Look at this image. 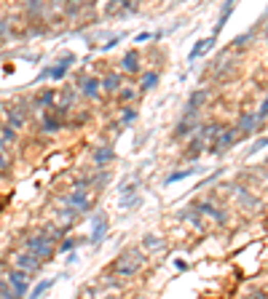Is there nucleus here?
Here are the masks:
<instances>
[{
	"mask_svg": "<svg viewBox=\"0 0 268 299\" xmlns=\"http://www.w3.org/2000/svg\"><path fill=\"white\" fill-rule=\"evenodd\" d=\"M148 262V257H145V251L142 248H126L123 254L115 259V278H132V275H137V270L142 267Z\"/></svg>",
	"mask_w": 268,
	"mask_h": 299,
	"instance_id": "obj_1",
	"label": "nucleus"
},
{
	"mask_svg": "<svg viewBox=\"0 0 268 299\" xmlns=\"http://www.w3.org/2000/svg\"><path fill=\"white\" fill-rule=\"evenodd\" d=\"M25 248H27V254H32L35 259H40V262H51L56 257V246L49 241V235H46L43 230L38 235H27L25 238Z\"/></svg>",
	"mask_w": 268,
	"mask_h": 299,
	"instance_id": "obj_2",
	"label": "nucleus"
},
{
	"mask_svg": "<svg viewBox=\"0 0 268 299\" xmlns=\"http://www.w3.org/2000/svg\"><path fill=\"white\" fill-rule=\"evenodd\" d=\"M6 283H8V289L14 291V296H16V299H27V294H30V275H27V272H22V270H16V267H11V270H8Z\"/></svg>",
	"mask_w": 268,
	"mask_h": 299,
	"instance_id": "obj_3",
	"label": "nucleus"
},
{
	"mask_svg": "<svg viewBox=\"0 0 268 299\" xmlns=\"http://www.w3.org/2000/svg\"><path fill=\"white\" fill-rule=\"evenodd\" d=\"M59 203L65 209H73L75 214L91 211V198H89L86 190H75V193H70V195H59Z\"/></svg>",
	"mask_w": 268,
	"mask_h": 299,
	"instance_id": "obj_4",
	"label": "nucleus"
},
{
	"mask_svg": "<svg viewBox=\"0 0 268 299\" xmlns=\"http://www.w3.org/2000/svg\"><path fill=\"white\" fill-rule=\"evenodd\" d=\"M199 112H185L182 118H180V123L174 126V134H172V139L174 142H180V139H185V136H191L196 128H199Z\"/></svg>",
	"mask_w": 268,
	"mask_h": 299,
	"instance_id": "obj_5",
	"label": "nucleus"
},
{
	"mask_svg": "<svg viewBox=\"0 0 268 299\" xmlns=\"http://www.w3.org/2000/svg\"><path fill=\"white\" fill-rule=\"evenodd\" d=\"M234 128H236V131H241V134H252V131H258V128L263 131L265 126L258 121V115H255V112H241Z\"/></svg>",
	"mask_w": 268,
	"mask_h": 299,
	"instance_id": "obj_6",
	"label": "nucleus"
},
{
	"mask_svg": "<svg viewBox=\"0 0 268 299\" xmlns=\"http://www.w3.org/2000/svg\"><path fill=\"white\" fill-rule=\"evenodd\" d=\"M14 259H16V270H22V272H27V275H32V272H38V270L43 267V262H40V259H35L32 254H27V251H22V254H16Z\"/></svg>",
	"mask_w": 268,
	"mask_h": 299,
	"instance_id": "obj_7",
	"label": "nucleus"
},
{
	"mask_svg": "<svg viewBox=\"0 0 268 299\" xmlns=\"http://www.w3.org/2000/svg\"><path fill=\"white\" fill-rule=\"evenodd\" d=\"M78 91L84 94L86 99H99V80L97 78H80L78 80Z\"/></svg>",
	"mask_w": 268,
	"mask_h": 299,
	"instance_id": "obj_8",
	"label": "nucleus"
},
{
	"mask_svg": "<svg viewBox=\"0 0 268 299\" xmlns=\"http://www.w3.org/2000/svg\"><path fill=\"white\" fill-rule=\"evenodd\" d=\"M54 104H56V91H54V88H43L38 97L32 99V107H35V110H51Z\"/></svg>",
	"mask_w": 268,
	"mask_h": 299,
	"instance_id": "obj_9",
	"label": "nucleus"
},
{
	"mask_svg": "<svg viewBox=\"0 0 268 299\" xmlns=\"http://www.w3.org/2000/svg\"><path fill=\"white\" fill-rule=\"evenodd\" d=\"M40 128L46 131V134H56V131L65 128V123L56 121V118H54L49 110H43V112H40Z\"/></svg>",
	"mask_w": 268,
	"mask_h": 299,
	"instance_id": "obj_10",
	"label": "nucleus"
},
{
	"mask_svg": "<svg viewBox=\"0 0 268 299\" xmlns=\"http://www.w3.org/2000/svg\"><path fill=\"white\" fill-rule=\"evenodd\" d=\"M209 99V88H199V91H193L191 94V99H188V107H185V112H199L201 110V104Z\"/></svg>",
	"mask_w": 268,
	"mask_h": 299,
	"instance_id": "obj_11",
	"label": "nucleus"
},
{
	"mask_svg": "<svg viewBox=\"0 0 268 299\" xmlns=\"http://www.w3.org/2000/svg\"><path fill=\"white\" fill-rule=\"evenodd\" d=\"M115 160V152H113V147L108 145V147H97L94 150V166L97 169H105L108 163H113Z\"/></svg>",
	"mask_w": 268,
	"mask_h": 299,
	"instance_id": "obj_12",
	"label": "nucleus"
},
{
	"mask_svg": "<svg viewBox=\"0 0 268 299\" xmlns=\"http://www.w3.org/2000/svg\"><path fill=\"white\" fill-rule=\"evenodd\" d=\"M121 83H123V78H121L118 73H108V75L99 80V88L108 91V94H115V91L121 88Z\"/></svg>",
	"mask_w": 268,
	"mask_h": 299,
	"instance_id": "obj_13",
	"label": "nucleus"
},
{
	"mask_svg": "<svg viewBox=\"0 0 268 299\" xmlns=\"http://www.w3.org/2000/svg\"><path fill=\"white\" fill-rule=\"evenodd\" d=\"M142 248L145 251H150V254H156V251H164L167 248V241H164V238H161V235H145L142 238Z\"/></svg>",
	"mask_w": 268,
	"mask_h": 299,
	"instance_id": "obj_14",
	"label": "nucleus"
},
{
	"mask_svg": "<svg viewBox=\"0 0 268 299\" xmlns=\"http://www.w3.org/2000/svg\"><path fill=\"white\" fill-rule=\"evenodd\" d=\"M75 62V56L73 54H67L65 59H62V62L59 64H54V67H49V78H54V80H59V78H65V73H67V70H70V64H73Z\"/></svg>",
	"mask_w": 268,
	"mask_h": 299,
	"instance_id": "obj_15",
	"label": "nucleus"
},
{
	"mask_svg": "<svg viewBox=\"0 0 268 299\" xmlns=\"http://www.w3.org/2000/svg\"><path fill=\"white\" fill-rule=\"evenodd\" d=\"M108 230H110V222H108V217H105L102 222H97L94 227H91V246H99L105 241V235H108Z\"/></svg>",
	"mask_w": 268,
	"mask_h": 299,
	"instance_id": "obj_16",
	"label": "nucleus"
},
{
	"mask_svg": "<svg viewBox=\"0 0 268 299\" xmlns=\"http://www.w3.org/2000/svg\"><path fill=\"white\" fill-rule=\"evenodd\" d=\"M121 70H123V73H132V75H137L139 73V70H142V67H139V54L132 49L129 54H126L123 56V62H121Z\"/></svg>",
	"mask_w": 268,
	"mask_h": 299,
	"instance_id": "obj_17",
	"label": "nucleus"
},
{
	"mask_svg": "<svg viewBox=\"0 0 268 299\" xmlns=\"http://www.w3.org/2000/svg\"><path fill=\"white\" fill-rule=\"evenodd\" d=\"M6 115H8V128H14V131H19V128H25V112H19L16 107H8L6 110Z\"/></svg>",
	"mask_w": 268,
	"mask_h": 299,
	"instance_id": "obj_18",
	"label": "nucleus"
},
{
	"mask_svg": "<svg viewBox=\"0 0 268 299\" xmlns=\"http://www.w3.org/2000/svg\"><path fill=\"white\" fill-rule=\"evenodd\" d=\"M215 40H217V38L212 35V38H207V40H201V43H196V49H193V51L188 54V62H193V59H199L201 54H207V51H209V49H212V45H215Z\"/></svg>",
	"mask_w": 268,
	"mask_h": 299,
	"instance_id": "obj_19",
	"label": "nucleus"
},
{
	"mask_svg": "<svg viewBox=\"0 0 268 299\" xmlns=\"http://www.w3.org/2000/svg\"><path fill=\"white\" fill-rule=\"evenodd\" d=\"M156 86H158V73H145V75H142V83H139V91H137V94H145V91L156 88Z\"/></svg>",
	"mask_w": 268,
	"mask_h": 299,
	"instance_id": "obj_20",
	"label": "nucleus"
},
{
	"mask_svg": "<svg viewBox=\"0 0 268 299\" xmlns=\"http://www.w3.org/2000/svg\"><path fill=\"white\" fill-rule=\"evenodd\" d=\"M16 142V131L8 128V126H0V147H8Z\"/></svg>",
	"mask_w": 268,
	"mask_h": 299,
	"instance_id": "obj_21",
	"label": "nucleus"
},
{
	"mask_svg": "<svg viewBox=\"0 0 268 299\" xmlns=\"http://www.w3.org/2000/svg\"><path fill=\"white\" fill-rule=\"evenodd\" d=\"M207 145V142L199 136V134H196V139H191V145H188V150H185V152H188V158L193 160V158H199V155H201V147Z\"/></svg>",
	"mask_w": 268,
	"mask_h": 299,
	"instance_id": "obj_22",
	"label": "nucleus"
},
{
	"mask_svg": "<svg viewBox=\"0 0 268 299\" xmlns=\"http://www.w3.org/2000/svg\"><path fill=\"white\" fill-rule=\"evenodd\" d=\"M54 281H56V278H54ZM54 281H40V283H38V286H35V289L27 294V299H40V296H43V294H46V291H49L51 286H54Z\"/></svg>",
	"mask_w": 268,
	"mask_h": 299,
	"instance_id": "obj_23",
	"label": "nucleus"
},
{
	"mask_svg": "<svg viewBox=\"0 0 268 299\" xmlns=\"http://www.w3.org/2000/svg\"><path fill=\"white\" fill-rule=\"evenodd\" d=\"M196 171H199V166H193V169H182V171H174V174L167 176V185H174V182H180V179H188Z\"/></svg>",
	"mask_w": 268,
	"mask_h": 299,
	"instance_id": "obj_24",
	"label": "nucleus"
},
{
	"mask_svg": "<svg viewBox=\"0 0 268 299\" xmlns=\"http://www.w3.org/2000/svg\"><path fill=\"white\" fill-rule=\"evenodd\" d=\"M231 11H234V3H225V6H223V11H220V21H217V27H215V38H217V32L223 30V25H225V21H228Z\"/></svg>",
	"mask_w": 268,
	"mask_h": 299,
	"instance_id": "obj_25",
	"label": "nucleus"
},
{
	"mask_svg": "<svg viewBox=\"0 0 268 299\" xmlns=\"http://www.w3.org/2000/svg\"><path fill=\"white\" fill-rule=\"evenodd\" d=\"M78 243H80L78 238H65V241H59V246H56V251H62V254H65V251H73Z\"/></svg>",
	"mask_w": 268,
	"mask_h": 299,
	"instance_id": "obj_26",
	"label": "nucleus"
},
{
	"mask_svg": "<svg viewBox=\"0 0 268 299\" xmlns=\"http://www.w3.org/2000/svg\"><path fill=\"white\" fill-rule=\"evenodd\" d=\"M137 97H139V94H137V88H132V86L123 88V91H118V99H121V102H134Z\"/></svg>",
	"mask_w": 268,
	"mask_h": 299,
	"instance_id": "obj_27",
	"label": "nucleus"
},
{
	"mask_svg": "<svg viewBox=\"0 0 268 299\" xmlns=\"http://www.w3.org/2000/svg\"><path fill=\"white\" fill-rule=\"evenodd\" d=\"M134 121H137V110H134V107H123L121 123H134Z\"/></svg>",
	"mask_w": 268,
	"mask_h": 299,
	"instance_id": "obj_28",
	"label": "nucleus"
},
{
	"mask_svg": "<svg viewBox=\"0 0 268 299\" xmlns=\"http://www.w3.org/2000/svg\"><path fill=\"white\" fill-rule=\"evenodd\" d=\"M8 169H11L8 152H6V147H0V171H3V174H8Z\"/></svg>",
	"mask_w": 268,
	"mask_h": 299,
	"instance_id": "obj_29",
	"label": "nucleus"
},
{
	"mask_svg": "<svg viewBox=\"0 0 268 299\" xmlns=\"http://www.w3.org/2000/svg\"><path fill=\"white\" fill-rule=\"evenodd\" d=\"M250 38H252V32H244L239 38H234V49H244V43H250Z\"/></svg>",
	"mask_w": 268,
	"mask_h": 299,
	"instance_id": "obj_30",
	"label": "nucleus"
},
{
	"mask_svg": "<svg viewBox=\"0 0 268 299\" xmlns=\"http://www.w3.org/2000/svg\"><path fill=\"white\" fill-rule=\"evenodd\" d=\"M150 38H153L150 32H139V35H137V43H145V40H150Z\"/></svg>",
	"mask_w": 268,
	"mask_h": 299,
	"instance_id": "obj_31",
	"label": "nucleus"
},
{
	"mask_svg": "<svg viewBox=\"0 0 268 299\" xmlns=\"http://www.w3.org/2000/svg\"><path fill=\"white\" fill-rule=\"evenodd\" d=\"M258 150H265V136H260V139H258V145L252 147V152H258Z\"/></svg>",
	"mask_w": 268,
	"mask_h": 299,
	"instance_id": "obj_32",
	"label": "nucleus"
}]
</instances>
